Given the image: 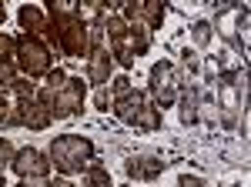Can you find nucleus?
Returning <instances> with one entry per match:
<instances>
[{
	"label": "nucleus",
	"instance_id": "f257e3e1",
	"mask_svg": "<svg viewBox=\"0 0 251 187\" xmlns=\"http://www.w3.org/2000/svg\"><path fill=\"white\" fill-rule=\"evenodd\" d=\"M47 3H50L47 7V20H50L47 37L67 57H87L91 54V30H87V20L80 17V10L64 0H47Z\"/></svg>",
	"mask_w": 251,
	"mask_h": 187
},
{
	"label": "nucleus",
	"instance_id": "f03ea898",
	"mask_svg": "<svg viewBox=\"0 0 251 187\" xmlns=\"http://www.w3.org/2000/svg\"><path fill=\"white\" fill-rule=\"evenodd\" d=\"M47 161H50L54 170H60L64 177H67V174H80V170L94 161V140H91V137H80V134L54 137V140H50V150H47Z\"/></svg>",
	"mask_w": 251,
	"mask_h": 187
},
{
	"label": "nucleus",
	"instance_id": "7ed1b4c3",
	"mask_svg": "<svg viewBox=\"0 0 251 187\" xmlns=\"http://www.w3.org/2000/svg\"><path fill=\"white\" fill-rule=\"evenodd\" d=\"M37 100L47 104V111H50L54 120H60V117H74V114L84 107V100H87V80H80V77H67L64 87L54 91V94L47 91V87H40Z\"/></svg>",
	"mask_w": 251,
	"mask_h": 187
},
{
	"label": "nucleus",
	"instance_id": "20e7f679",
	"mask_svg": "<svg viewBox=\"0 0 251 187\" xmlns=\"http://www.w3.org/2000/svg\"><path fill=\"white\" fill-rule=\"evenodd\" d=\"M14 47H17L20 70L30 77V80H34V77H47L54 57H50V47H47L44 40L34 37V34H20V37H14Z\"/></svg>",
	"mask_w": 251,
	"mask_h": 187
},
{
	"label": "nucleus",
	"instance_id": "39448f33",
	"mask_svg": "<svg viewBox=\"0 0 251 187\" xmlns=\"http://www.w3.org/2000/svg\"><path fill=\"white\" fill-rule=\"evenodd\" d=\"M54 117L47 111V104L44 100H17L14 107H3L0 111V124L3 127H30V131H44L47 124H50Z\"/></svg>",
	"mask_w": 251,
	"mask_h": 187
},
{
	"label": "nucleus",
	"instance_id": "423d86ee",
	"mask_svg": "<svg viewBox=\"0 0 251 187\" xmlns=\"http://www.w3.org/2000/svg\"><path fill=\"white\" fill-rule=\"evenodd\" d=\"M121 17L127 20V23H144V30H161V23L168 17V7L161 3V0H144V3H134V0H127V3H121Z\"/></svg>",
	"mask_w": 251,
	"mask_h": 187
},
{
	"label": "nucleus",
	"instance_id": "0eeeda50",
	"mask_svg": "<svg viewBox=\"0 0 251 187\" xmlns=\"http://www.w3.org/2000/svg\"><path fill=\"white\" fill-rule=\"evenodd\" d=\"M148 94H154L161 107H171L174 100H177V91H174V67H171V60H157L154 67H151V87H148Z\"/></svg>",
	"mask_w": 251,
	"mask_h": 187
},
{
	"label": "nucleus",
	"instance_id": "6e6552de",
	"mask_svg": "<svg viewBox=\"0 0 251 187\" xmlns=\"http://www.w3.org/2000/svg\"><path fill=\"white\" fill-rule=\"evenodd\" d=\"M10 167L17 170V177H47L50 161H47V154H40L37 147H24V150H17V157H14Z\"/></svg>",
	"mask_w": 251,
	"mask_h": 187
},
{
	"label": "nucleus",
	"instance_id": "1a4fd4ad",
	"mask_svg": "<svg viewBox=\"0 0 251 187\" xmlns=\"http://www.w3.org/2000/svg\"><path fill=\"white\" fill-rule=\"evenodd\" d=\"M87 57H91L87 60V80L94 87H107V80L114 74V57H111V50L107 47H94Z\"/></svg>",
	"mask_w": 251,
	"mask_h": 187
},
{
	"label": "nucleus",
	"instance_id": "9d476101",
	"mask_svg": "<svg viewBox=\"0 0 251 187\" xmlns=\"http://www.w3.org/2000/svg\"><path fill=\"white\" fill-rule=\"evenodd\" d=\"M144 104H148V94L144 91H131L121 94V97H114L111 100V107H114V114L124 120V124H137V117H141V111H144Z\"/></svg>",
	"mask_w": 251,
	"mask_h": 187
},
{
	"label": "nucleus",
	"instance_id": "9b49d317",
	"mask_svg": "<svg viewBox=\"0 0 251 187\" xmlns=\"http://www.w3.org/2000/svg\"><path fill=\"white\" fill-rule=\"evenodd\" d=\"M124 170H127L131 181H154L157 174L164 170V161L154 157V154H134V157H127Z\"/></svg>",
	"mask_w": 251,
	"mask_h": 187
},
{
	"label": "nucleus",
	"instance_id": "f8f14e48",
	"mask_svg": "<svg viewBox=\"0 0 251 187\" xmlns=\"http://www.w3.org/2000/svg\"><path fill=\"white\" fill-rule=\"evenodd\" d=\"M17 20H20V27H24V34H34V37L50 30V20H47V14L40 10L37 3H24L17 10Z\"/></svg>",
	"mask_w": 251,
	"mask_h": 187
},
{
	"label": "nucleus",
	"instance_id": "ddd939ff",
	"mask_svg": "<svg viewBox=\"0 0 251 187\" xmlns=\"http://www.w3.org/2000/svg\"><path fill=\"white\" fill-rule=\"evenodd\" d=\"M201 91H198V84H188L184 94L177 97V104H181V124L184 127H194L198 124V117H201Z\"/></svg>",
	"mask_w": 251,
	"mask_h": 187
},
{
	"label": "nucleus",
	"instance_id": "4468645a",
	"mask_svg": "<svg viewBox=\"0 0 251 187\" xmlns=\"http://www.w3.org/2000/svg\"><path fill=\"white\" fill-rule=\"evenodd\" d=\"M124 40H127V47H131V54L141 57V54H148V47H151V34L144 30V27H127V34H124Z\"/></svg>",
	"mask_w": 251,
	"mask_h": 187
},
{
	"label": "nucleus",
	"instance_id": "2eb2a0df",
	"mask_svg": "<svg viewBox=\"0 0 251 187\" xmlns=\"http://www.w3.org/2000/svg\"><path fill=\"white\" fill-rule=\"evenodd\" d=\"M84 187H114V184H111V174H107V167L91 161V164L84 167Z\"/></svg>",
	"mask_w": 251,
	"mask_h": 187
},
{
	"label": "nucleus",
	"instance_id": "dca6fc26",
	"mask_svg": "<svg viewBox=\"0 0 251 187\" xmlns=\"http://www.w3.org/2000/svg\"><path fill=\"white\" fill-rule=\"evenodd\" d=\"M134 127H141V131H157L161 127V111H157L154 104H144V111H141Z\"/></svg>",
	"mask_w": 251,
	"mask_h": 187
},
{
	"label": "nucleus",
	"instance_id": "f3484780",
	"mask_svg": "<svg viewBox=\"0 0 251 187\" xmlns=\"http://www.w3.org/2000/svg\"><path fill=\"white\" fill-rule=\"evenodd\" d=\"M10 94H14L17 100H34V97H37V84H30V77H17V80L10 84Z\"/></svg>",
	"mask_w": 251,
	"mask_h": 187
},
{
	"label": "nucleus",
	"instance_id": "a211bd4d",
	"mask_svg": "<svg viewBox=\"0 0 251 187\" xmlns=\"http://www.w3.org/2000/svg\"><path fill=\"white\" fill-rule=\"evenodd\" d=\"M191 40L198 47H208V44H211V20H194L191 23Z\"/></svg>",
	"mask_w": 251,
	"mask_h": 187
},
{
	"label": "nucleus",
	"instance_id": "6ab92c4d",
	"mask_svg": "<svg viewBox=\"0 0 251 187\" xmlns=\"http://www.w3.org/2000/svg\"><path fill=\"white\" fill-rule=\"evenodd\" d=\"M14 157H17L14 144H10L7 137H0V170H3V167H10V164H14Z\"/></svg>",
	"mask_w": 251,
	"mask_h": 187
},
{
	"label": "nucleus",
	"instance_id": "aec40b11",
	"mask_svg": "<svg viewBox=\"0 0 251 187\" xmlns=\"http://www.w3.org/2000/svg\"><path fill=\"white\" fill-rule=\"evenodd\" d=\"M64 80H67V74H64L60 67H50V70H47V91H50V94L60 91V87H64Z\"/></svg>",
	"mask_w": 251,
	"mask_h": 187
},
{
	"label": "nucleus",
	"instance_id": "412c9836",
	"mask_svg": "<svg viewBox=\"0 0 251 187\" xmlns=\"http://www.w3.org/2000/svg\"><path fill=\"white\" fill-rule=\"evenodd\" d=\"M17 57V47H14V37L0 34V60H14Z\"/></svg>",
	"mask_w": 251,
	"mask_h": 187
},
{
	"label": "nucleus",
	"instance_id": "4be33fe9",
	"mask_svg": "<svg viewBox=\"0 0 251 187\" xmlns=\"http://www.w3.org/2000/svg\"><path fill=\"white\" fill-rule=\"evenodd\" d=\"M127 91H131V80H127L124 74L114 77V84H111V94H114V97H121V94H127Z\"/></svg>",
	"mask_w": 251,
	"mask_h": 187
},
{
	"label": "nucleus",
	"instance_id": "5701e85b",
	"mask_svg": "<svg viewBox=\"0 0 251 187\" xmlns=\"http://www.w3.org/2000/svg\"><path fill=\"white\" fill-rule=\"evenodd\" d=\"M184 64H188V70H191V74L201 70V57L194 54V50H184Z\"/></svg>",
	"mask_w": 251,
	"mask_h": 187
},
{
	"label": "nucleus",
	"instance_id": "b1692460",
	"mask_svg": "<svg viewBox=\"0 0 251 187\" xmlns=\"http://www.w3.org/2000/svg\"><path fill=\"white\" fill-rule=\"evenodd\" d=\"M97 107H100V111H107V107H111V91H107V87H97Z\"/></svg>",
	"mask_w": 251,
	"mask_h": 187
},
{
	"label": "nucleus",
	"instance_id": "393cba45",
	"mask_svg": "<svg viewBox=\"0 0 251 187\" xmlns=\"http://www.w3.org/2000/svg\"><path fill=\"white\" fill-rule=\"evenodd\" d=\"M20 187H54L47 177H20Z\"/></svg>",
	"mask_w": 251,
	"mask_h": 187
},
{
	"label": "nucleus",
	"instance_id": "a878e982",
	"mask_svg": "<svg viewBox=\"0 0 251 187\" xmlns=\"http://www.w3.org/2000/svg\"><path fill=\"white\" fill-rule=\"evenodd\" d=\"M181 187H204V181L201 177H194V174H181V181H177Z\"/></svg>",
	"mask_w": 251,
	"mask_h": 187
},
{
	"label": "nucleus",
	"instance_id": "bb28decb",
	"mask_svg": "<svg viewBox=\"0 0 251 187\" xmlns=\"http://www.w3.org/2000/svg\"><path fill=\"white\" fill-rule=\"evenodd\" d=\"M54 187H77V184H71L67 177H60V181H54Z\"/></svg>",
	"mask_w": 251,
	"mask_h": 187
},
{
	"label": "nucleus",
	"instance_id": "cd10ccee",
	"mask_svg": "<svg viewBox=\"0 0 251 187\" xmlns=\"http://www.w3.org/2000/svg\"><path fill=\"white\" fill-rule=\"evenodd\" d=\"M3 107H7V94L0 91V111H3Z\"/></svg>",
	"mask_w": 251,
	"mask_h": 187
},
{
	"label": "nucleus",
	"instance_id": "c85d7f7f",
	"mask_svg": "<svg viewBox=\"0 0 251 187\" xmlns=\"http://www.w3.org/2000/svg\"><path fill=\"white\" fill-rule=\"evenodd\" d=\"M3 20H7V7L0 3V23H3Z\"/></svg>",
	"mask_w": 251,
	"mask_h": 187
},
{
	"label": "nucleus",
	"instance_id": "c756f323",
	"mask_svg": "<svg viewBox=\"0 0 251 187\" xmlns=\"http://www.w3.org/2000/svg\"><path fill=\"white\" fill-rule=\"evenodd\" d=\"M121 187H131V184H121Z\"/></svg>",
	"mask_w": 251,
	"mask_h": 187
}]
</instances>
